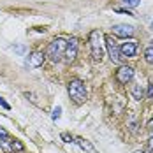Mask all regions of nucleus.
I'll return each instance as SVG.
<instances>
[{"mask_svg": "<svg viewBox=\"0 0 153 153\" xmlns=\"http://www.w3.org/2000/svg\"><path fill=\"white\" fill-rule=\"evenodd\" d=\"M63 56H65V62L67 63H72L77 56V39H69L67 44H65V51H63Z\"/></svg>", "mask_w": 153, "mask_h": 153, "instance_id": "nucleus-5", "label": "nucleus"}, {"mask_svg": "<svg viewBox=\"0 0 153 153\" xmlns=\"http://www.w3.org/2000/svg\"><path fill=\"white\" fill-rule=\"evenodd\" d=\"M62 116V107L58 106V107H55V111H53V120H58Z\"/></svg>", "mask_w": 153, "mask_h": 153, "instance_id": "nucleus-15", "label": "nucleus"}, {"mask_svg": "<svg viewBox=\"0 0 153 153\" xmlns=\"http://www.w3.org/2000/svg\"><path fill=\"white\" fill-rule=\"evenodd\" d=\"M46 60V55L44 53H41V51H33L30 55V58H28V65L33 67V69H37V67H41L42 63Z\"/></svg>", "mask_w": 153, "mask_h": 153, "instance_id": "nucleus-9", "label": "nucleus"}, {"mask_svg": "<svg viewBox=\"0 0 153 153\" xmlns=\"http://www.w3.org/2000/svg\"><path fill=\"white\" fill-rule=\"evenodd\" d=\"M132 77H134V69L128 67V65H122V67L116 71V81H118L120 85H127V83H130Z\"/></svg>", "mask_w": 153, "mask_h": 153, "instance_id": "nucleus-6", "label": "nucleus"}, {"mask_svg": "<svg viewBox=\"0 0 153 153\" xmlns=\"http://www.w3.org/2000/svg\"><path fill=\"white\" fill-rule=\"evenodd\" d=\"M102 33L99 30H93L90 33V48H92V58L93 62H100L104 56V49H102Z\"/></svg>", "mask_w": 153, "mask_h": 153, "instance_id": "nucleus-3", "label": "nucleus"}, {"mask_svg": "<svg viewBox=\"0 0 153 153\" xmlns=\"http://www.w3.org/2000/svg\"><path fill=\"white\" fill-rule=\"evenodd\" d=\"M116 13H122V14H128V16H134L128 9H120V7H116Z\"/></svg>", "mask_w": 153, "mask_h": 153, "instance_id": "nucleus-17", "label": "nucleus"}, {"mask_svg": "<svg viewBox=\"0 0 153 153\" xmlns=\"http://www.w3.org/2000/svg\"><path fill=\"white\" fill-rule=\"evenodd\" d=\"M148 128H150V130H153V120L150 123H148Z\"/></svg>", "mask_w": 153, "mask_h": 153, "instance_id": "nucleus-22", "label": "nucleus"}, {"mask_svg": "<svg viewBox=\"0 0 153 153\" xmlns=\"http://www.w3.org/2000/svg\"><path fill=\"white\" fill-rule=\"evenodd\" d=\"M150 42H152V44H153V39H152V41H150Z\"/></svg>", "mask_w": 153, "mask_h": 153, "instance_id": "nucleus-24", "label": "nucleus"}, {"mask_svg": "<svg viewBox=\"0 0 153 153\" xmlns=\"http://www.w3.org/2000/svg\"><path fill=\"white\" fill-rule=\"evenodd\" d=\"M148 99H153V85H150L148 88Z\"/></svg>", "mask_w": 153, "mask_h": 153, "instance_id": "nucleus-20", "label": "nucleus"}, {"mask_svg": "<svg viewBox=\"0 0 153 153\" xmlns=\"http://www.w3.org/2000/svg\"><path fill=\"white\" fill-rule=\"evenodd\" d=\"M0 137H2V141H9V134H7L2 127H0Z\"/></svg>", "mask_w": 153, "mask_h": 153, "instance_id": "nucleus-16", "label": "nucleus"}, {"mask_svg": "<svg viewBox=\"0 0 153 153\" xmlns=\"http://www.w3.org/2000/svg\"><path fill=\"white\" fill-rule=\"evenodd\" d=\"M113 33L118 35V37H132L134 35V27L125 25V23H118V25L113 27Z\"/></svg>", "mask_w": 153, "mask_h": 153, "instance_id": "nucleus-8", "label": "nucleus"}, {"mask_svg": "<svg viewBox=\"0 0 153 153\" xmlns=\"http://www.w3.org/2000/svg\"><path fill=\"white\" fill-rule=\"evenodd\" d=\"M128 7H137L139 4H141V0H123Z\"/></svg>", "mask_w": 153, "mask_h": 153, "instance_id": "nucleus-14", "label": "nucleus"}, {"mask_svg": "<svg viewBox=\"0 0 153 153\" xmlns=\"http://www.w3.org/2000/svg\"><path fill=\"white\" fill-rule=\"evenodd\" d=\"M106 48H107V53H109V58L114 62V63H122V56H120V48L116 44V41L111 37V35H107L106 37Z\"/></svg>", "mask_w": 153, "mask_h": 153, "instance_id": "nucleus-4", "label": "nucleus"}, {"mask_svg": "<svg viewBox=\"0 0 153 153\" xmlns=\"http://www.w3.org/2000/svg\"><path fill=\"white\" fill-rule=\"evenodd\" d=\"M120 48V56L122 58H132V56H136V53H137V42L136 41H128V42H123Z\"/></svg>", "mask_w": 153, "mask_h": 153, "instance_id": "nucleus-7", "label": "nucleus"}, {"mask_svg": "<svg viewBox=\"0 0 153 153\" xmlns=\"http://www.w3.org/2000/svg\"><path fill=\"white\" fill-rule=\"evenodd\" d=\"M76 143H77V144H79V146H81V148H83V150H85L86 153H99L97 150H95V146H93L90 141H86V139L77 137V139H76Z\"/></svg>", "mask_w": 153, "mask_h": 153, "instance_id": "nucleus-10", "label": "nucleus"}, {"mask_svg": "<svg viewBox=\"0 0 153 153\" xmlns=\"http://www.w3.org/2000/svg\"><path fill=\"white\" fill-rule=\"evenodd\" d=\"M148 148H150V152L153 153V136L150 139H148Z\"/></svg>", "mask_w": 153, "mask_h": 153, "instance_id": "nucleus-19", "label": "nucleus"}, {"mask_svg": "<svg viewBox=\"0 0 153 153\" xmlns=\"http://www.w3.org/2000/svg\"><path fill=\"white\" fill-rule=\"evenodd\" d=\"M144 60L148 62V63H152L153 65V44L152 46H148L144 49Z\"/></svg>", "mask_w": 153, "mask_h": 153, "instance_id": "nucleus-12", "label": "nucleus"}, {"mask_svg": "<svg viewBox=\"0 0 153 153\" xmlns=\"http://www.w3.org/2000/svg\"><path fill=\"white\" fill-rule=\"evenodd\" d=\"M65 44H67V41H63V39H55V41H51L49 46H48V49H46V56L53 62V63L60 62L62 56H63V51H65Z\"/></svg>", "mask_w": 153, "mask_h": 153, "instance_id": "nucleus-2", "label": "nucleus"}, {"mask_svg": "<svg viewBox=\"0 0 153 153\" xmlns=\"http://www.w3.org/2000/svg\"><path fill=\"white\" fill-rule=\"evenodd\" d=\"M67 90H69L71 99H72L76 104H83V102L86 100V88H85L83 81H79V79H72V81L69 83Z\"/></svg>", "mask_w": 153, "mask_h": 153, "instance_id": "nucleus-1", "label": "nucleus"}, {"mask_svg": "<svg viewBox=\"0 0 153 153\" xmlns=\"http://www.w3.org/2000/svg\"><path fill=\"white\" fill-rule=\"evenodd\" d=\"M25 146H23V143H19V141H11V150H16V152H21Z\"/></svg>", "mask_w": 153, "mask_h": 153, "instance_id": "nucleus-13", "label": "nucleus"}, {"mask_svg": "<svg viewBox=\"0 0 153 153\" xmlns=\"http://www.w3.org/2000/svg\"><path fill=\"white\" fill-rule=\"evenodd\" d=\"M0 106L4 107V109H11V106H9V104H7V102H5V100L2 99V97H0Z\"/></svg>", "mask_w": 153, "mask_h": 153, "instance_id": "nucleus-18", "label": "nucleus"}, {"mask_svg": "<svg viewBox=\"0 0 153 153\" xmlns=\"http://www.w3.org/2000/svg\"><path fill=\"white\" fill-rule=\"evenodd\" d=\"M136 153H143V152H136Z\"/></svg>", "mask_w": 153, "mask_h": 153, "instance_id": "nucleus-25", "label": "nucleus"}, {"mask_svg": "<svg viewBox=\"0 0 153 153\" xmlns=\"http://www.w3.org/2000/svg\"><path fill=\"white\" fill-rule=\"evenodd\" d=\"M152 30H153V21H152Z\"/></svg>", "mask_w": 153, "mask_h": 153, "instance_id": "nucleus-23", "label": "nucleus"}, {"mask_svg": "<svg viewBox=\"0 0 153 153\" xmlns=\"http://www.w3.org/2000/svg\"><path fill=\"white\" fill-rule=\"evenodd\" d=\"M62 139H65V143H72V137H69L67 134H62Z\"/></svg>", "mask_w": 153, "mask_h": 153, "instance_id": "nucleus-21", "label": "nucleus"}, {"mask_svg": "<svg viewBox=\"0 0 153 153\" xmlns=\"http://www.w3.org/2000/svg\"><path fill=\"white\" fill-rule=\"evenodd\" d=\"M132 97H134L136 100H141V99L144 97V90H143L141 85H134V86H132Z\"/></svg>", "mask_w": 153, "mask_h": 153, "instance_id": "nucleus-11", "label": "nucleus"}]
</instances>
